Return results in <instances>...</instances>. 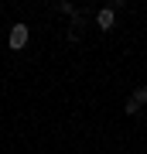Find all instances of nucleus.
<instances>
[{"instance_id":"nucleus-1","label":"nucleus","mask_w":147,"mask_h":154,"mask_svg":"<svg viewBox=\"0 0 147 154\" xmlns=\"http://www.w3.org/2000/svg\"><path fill=\"white\" fill-rule=\"evenodd\" d=\"M27 45V24H14L11 28V48L17 51V48H24Z\"/></svg>"},{"instance_id":"nucleus-2","label":"nucleus","mask_w":147,"mask_h":154,"mask_svg":"<svg viewBox=\"0 0 147 154\" xmlns=\"http://www.w3.org/2000/svg\"><path fill=\"white\" fill-rule=\"evenodd\" d=\"M113 7H106V11H99L96 14V24H99V31H109V28H113Z\"/></svg>"},{"instance_id":"nucleus-3","label":"nucleus","mask_w":147,"mask_h":154,"mask_svg":"<svg viewBox=\"0 0 147 154\" xmlns=\"http://www.w3.org/2000/svg\"><path fill=\"white\" fill-rule=\"evenodd\" d=\"M133 103H137V106H140V103H147V86H140V89L133 93Z\"/></svg>"}]
</instances>
